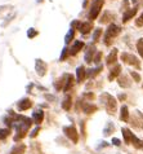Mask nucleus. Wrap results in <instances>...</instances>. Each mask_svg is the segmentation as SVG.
I'll use <instances>...</instances> for the list:
<instances>
[{"instance_id":"f257e3e1","label":"nucleus","mask_w":143,"mask_h":154,"mask_svg":"<svg viewBox=\"0 0 143 154\" xmlns=\"http://www.w3.org/2000/svg\"><path fill=\"white\" fill-rule=\"evenodd\" d=\"M101 101L104 102V108H106L108 114H113L116 112L117 102H116L115 97H112L111 95H108V93H102V96H101Z\"/></svg>"},{"instance_id":"f03ea898","label":"nucleus","mask_w":143,"mask_h":154,"mask_svg":"<svg viewBox=\"0 0 143 154\" xmlns=\"http://www.w3.org/2000/svg\"><path fill=\"white\" fill-rule=\"evenodd\" d=\"M119 34H120V27L116 26V25H113V23H111L110 26H108V29L106 30V35H104V44L110 45L111 40L113 39V38H116Z\"/></svg>"},{"instance_id":"7ed1b4c3","label":"nucleus","mask_w":143,"mask_h":154,"mask_svg":"<svg viewBox=\"0 0 143 154\" xmlns=\"http://www.w3.org/2000/svg\"><path fill=\"white\" fill-rule=\"evenodd\" d=\"M103 3L104 0H94L93 4L90 7V12H89V20H95L98 17L101 9L103 7Z\"/></svg>"},{"instance_id":"20e7f679","label":"nucleus","mask_w":143,"mask_h":154,"mask_svg":"<svg viewBox=\"0 0 143 154\" xmlns=\"http://www.w3.org/2000/svg\"><path fill=\"white\" fill-rule=\"evenodd\" d=\"M121 60L125 62V63H128V65H133V66H136L137 69H139L141 67V62H139V60H138L136 56H133V54H129V53H123L121 54Z\"/></svg>"},{"instance_id":"39448f33","label":"nucleus","mask_w":143,"mask_h":154,"mask_svg":"<svg viewBox=\"0 0 143 154\" xmlns=\"http://www.w3.org/2000/svg\"><path fill=\"white\" fill-rule=\"evenodd\" d=\"M63 132L66 134V136L69 137L71 141H72L74 144H76L79 141V135H77V131L76 128H75L74 126H69V127H65L63 128Z\"/></svg>"},{"instance_id":"423d86ee","label":"nucleus","mask_w":143,"mask_h":154,"mask_svg":"<svg viewBox=\"0 0 143 154\" xmlns=\"http://www.w3.org/2000/svg\"><path fill=\"white\" fill-rule=\"evenodd\" d=\"M35 70L37 72V75L44 76L45 72H47V63H45L43 60H36V62H35Z\"/></svg>"},{"instance_id":"0eeeda50","label":"nucleus","mask_w":143,"mask_h":154,"mask_svg":"<svg viewBox=\"0 0 143 154\" xmlns=\"http://www.w3.org/2000/svg\"><path fill=\"white\" fill-rule=\"evenodd\" d=\"M132 123L136 127L143 128V114L139 113V112H136V114H134V117L132 119Z\"/></svg>"},{"instance_id":"6e6552de","label":"nucleus","mask_w":143,"mask_h":154,"mask_svg":"<svg viewBox=\"0 0 143 154\" xmlns=\"http://www.w3.org/2000/svg\"><path fill=\"white\" fill-rule=\"evenodd\" d=\"M18 110L19 112H23V110H27V109H30L31 106H32V101L30 100V98H23V100H21L18 102Z\"/></svg>"},{"instance_id":"1a4fd4ad","label":"nucleus","mask_w":143,"mask_h":154,"mask_svg":"<svg viewBox=\"0 0 143 154\" xmlns=\"http://www.w3.org/2000/svg\"><path fill=\"white\" fill-rule=\"evenodd\" d=\"M77 29L80 30V32H81V34L86 35V34H89L90 30L93 29V25H92L90 22H80V25H79Z\"/></svg>"},{"instance_id":"9d476101","label":"nucleus","mask_w":143,"mask_h":154,"mask_svg":"<svg viewBox=\"0 0 143 154\" xmlns=\"http://www.w3.org/2000/svg\"><path fill=\"white\" fill-rule=\"evenodd\" d=\"M83 47H84V43H83V42H80V40H76V42L74 43V45L71 47V49L69 51V53L74 56V54H76L79 51H81V49H83Z\"/></svg>"},{"instance_id":"9b49d317","label":"nucleus","mask_w":143,"mask_h":154,"mask_svg":"<svg viewBox=\"0 0 143 154\" xmlns=\"http://www.w3.org/2000/svg\"><path fill=\"white\" fill-rule=\"evenodd\" d=\"M43 119H44V113L41 112V110H37V112L32 114V121H34V123H36L37 126L43 122Z\"/></svg>"},{"instance_id":"f8f14e48","label":"nucleus","mask_w":143,"mask_h":154,"mask_svg":"<svg viewBox=\"0 0 143 154\" xmlns=\"http://www.w3.org/2000/svg\"><path fill=\"white\" fill-rule=\"evenodd\" d=\"M72 85H74V78H72V75L66 74V82H65V85H63V91L65 92L70 91V89L72 88Z\"/></svg>"},{"instance_id":"ddd939ff","label":"nucleus","mask_w":143,"mask_h":154,"mask_svg":"<svg viewBox=\"0 0 143 154\" xmlns=\"http://www.w3.org/2000/svg\"><path fill=\"white\" fill-rule=\"evenodd\" d=\"M137 13V8H133V9H128L123 16V22H128L129 20H132Z\"/></svg>"},{"instance_id":"4468645a","label":"nucleus","mask_w":143,"mask_h":154,"mask_svg":"<svg viewBox=\"0 0 143 154\" xmlns=\"http://www.w3.org/2000/svg\"><path fill=\"white\" fill-rule=\"evenodd\" d=\"M116 58H117V49L113 48V49H112V52L107 56V60H106V61H107V65H108V66L113 65V63L116 62Z\"/></svg>"},{"instance_id":"2eb2a0df","label":"nucleus","mask_w":143,"mask_h":154,"mask_svg":"<svg viewBox=\"0 0 143 154\" xmlns=\"http://www.w3.org/2000/svg\"><path fill=\"white\" fill-rule=\"evenodd\" d=\"M85 76H86V71L85 69H84V66H79L77 67V70H76V78H77V82L79 83H81L84 79H85Z\"/></svg>"},{"instance_id":"dca6fc26","label":"nucleus","mask_w":143,"mask_h":154,"mask_svg":"<svg viewBox=\"0 0 143 154\" xmlns=\"http://www.w3.org/2000/svg\"><path fill=\"white\" fill-rule=\"evenodd\" d=\"M83 112L85 114H92V113L97 112V106L92 105V104H88V102H84L83 104Z\"/></svg>"},{"instance_id":"f3484780","label":"nucleus","mask_w":143,"mask_h":154,"mask_svg":"<svg viewBox=\"0 0 143 154\" xmlns=\"http://www.w3.org/2000/svg\"><path fill=\"white\" fill-rule=\"evenodd\" d=\"M120 71H121V66H120V65H115V66H113L112 69L110 70V75H108V79L113 80L117 75L120 74Z\"/></svg>"},{"instance_id":"a211bd4d","label":"nucleus","mask_w":143,"mask_h":154,"mask_svg":"<svg viewBox=\"0 0 143 154\" xmlns=\"http://www.w3.org/2000/svg\"><path fill=\"white\" fill-rule=\"evenodd\" d=\"M94 54H95V48L94 47H90V48L86 51V53H85V62L90 63L92 61H93V58H94Z\"/></svg>"},{"instance_id":"6ab92c4d","label":"nucleus","mask_w":143,"mask_h":154,"mask_svg":"<svg viewBox=\"0 0 143 154\" xmlns=\"http://www.w3.org/2000/svg\"><path fill=\"white\" fill-rule=\"evenodd\" d=\"M121 132H123L125 144H130V141H132V136H133V134L130 132V130H129V128H123V130H121Z\"/></svg>"},{"instance_id":"aec40b11","label":"nucleus","mask_w":143,"mask_h":154,"mask_svg":"<svg viewBox=\"0 0 143 154\" xmlns=\"http://www.w3.org/2000/svg\"><path fill=\"white\" fill-rule=\"evenodd\" d=\"M25 150H26V146L23 144H19V145H16V146L12 149L9 154H23Z\"/></svg>"},{"instance_id":"412c9836","label":"nucleus","mask_w":143,"mask_h":154,"mask_svg":"<svg viewBox=\"0 0 143 154\" xmlns=\"http://www.w3.org/2000/svg\"><path fill=\"white\" fill-rule=\"evenodd\" d=\"M120 119L123 122H128L129 121V112H128V108L127 106H123L121 108V110H120Z\"/></svg>"},{"instance_id":"4be33fe9","label":"nucleus","mask_w":143,"mask_h":154,"mask_svg":"<svg viewBox=\"0 0 143 154\" xmlns=\"http://www.w3.org/2000/svg\"><path fill=\"white\" fill-rule=\"evenodd\" d=\"M71 105H72V100H71V96L67 95L65 97L63 102H62V108H63L65 110H70L71 109Z\"/></svg>"},{"instance_id":"5701e85b","label":"nucleus","mask_w":143,"mask_h":154,"mask_svg":"<svg viewBox=\"0 0 143 154\" xmlns=\"http://www.w3.org/2000/svg\"><path fill=\"white\" fill-rule=\"evenodd\" d=\"M102 69H103V66H98V67H95V69L89 70V72H86V75L89 76V78H94L95 75L99 74V71H102Z\"/></svg>"},{"instance_id":"b1692460","label":"nucleus","mask_w":143,"mask_h":154,"mask_svg":"<svg viewBox=\"0 0 143 154\" xmlns=\"http://www.w3.org/2000/svg\"><path fill=\"white\" fill-rule=\"evenodd\" d=\"M130 143H133V145L137 149H143V141H141L139 139H137L134 135L132 136V141H130Z\"/></svg>"},{"instance_id":"393cba45","label":"nucleus","mask_w":143,"mask_h":154,"mask_svg":"<svg viewBox=\"0 0 143 154\" xmlns=\"http://www.w3.org/2000/svg\"><path fill=\"white\" fill-rule=\"evenodd\" d=\"M113 18V14L112 13H110V12H104V14L102 16V18H101L99 21H101V23H107L110 20H112Z\"/></svg>"},{"instance_id":"a878e982","label":"nucleus","mask_w":143,"mask_h":154,"mask_svg":"<svg viewBox=\"0 0 143 154\" xmlns=\"http://www.w3.org/2000/svg\"><path fill=\"white\" fill-rule=\"evenodd\" d=\"M119 84L121 85V87H124V88H128L130 87V83L128 82V79H127V76H120L119 78Z\"/></svg>"},{"instance_id":"bb28decb","label":"nucleus","mask_w":143,"mask_h":154,"mask_svg":"<svg viewBox=\"0 0 143 154\" xmlns=\"http://www.w3.org/2000/svg\"><path fill=\"white\" fill-rule=\"evenodd\" d=\"M74 35H75V29H71L69 32H67V35L65 38V42H66V44H69V43L74 39Z\"/></svg>"},{"instance_id":"cd10ccee","label":"nucleus","mask_w":143,"mask_h":154,"mask_svg":"<svg viewBox=\"0 0 143 154\" xmlns=\"http://www.w3.org/2000/svg\"><path fill=\"white\" fill-rule=\"evenodd\" d=\"M65 82H66V75H63L61 79H58V80H57V83L54 84V85H56V88L58 89V91H60L61 88L63 89V84H65Z\"/></svg>"},{"instance_id":"c85d7f7f","label":"nucleus","mask_w":143,"mask_h":154,"mask_svg":"<svg viewBox=\"0 0 143 154\" xmlns=\"http://www.w3.org/2000/svg\"><path fill=\"white\" fill-rule=\"evenodd\" d=\"M9 134H10V131L8 130V128H0V140L8 137V136H9Z\"/></svg>"},{"instance_id":"c756f323","label":"nucleus","mask_w":143,"mask_h":154,"mask_svg":"<svg viewBox=\"0 0 143 154\" xmlns=\"http://www.w3.org/2000/svg\"><path fill=\"white\" fill-rule=\"evenodd\" d=\"M137 49H138V53L141 54V57L143 58V39H139L137 43Z\"/></svg>"},{"instance_id":"7c9ffc66","label":"nucleus","mask_w":143,"mask_h":154,"mask_svg":"<svg viewBox=\"0 0 143 154\" xmlns=\"http://www.w3.org/2000/svg\"><path fill=\"white\" fill-rule=\"evenodd\" d=\"M101 35H102V30H101V29H95V31H94V34H93V40H94V42H98V39H99Z\"/></svg>"},{"instance_id":"2f4dec72","label":"nucleus","mask_w":143,"mask_h":154,"mask_svg":"<svg viewBox=\"0 0 143 154\" xmlns=\"http://www.w3.org/2000/svg\"><path fill=\"white\" fill-rule=\"evenodd\" d=\"M130 75H132V78L136 80V82H141V75L138 74V72H136V71H132L130 72Z\"/></svg>"},{"instance_id":"473e14b6","label":"nucleus","mask_w":143,"mask_h":154,"mask_svg":"<svg viewBox=\"0 0 143 154\" xmlns=\"http://www.w3.org/2000/svg\"><path fill=\"white\" fill-rule=\"evenodd\" d=\"M36 35H37V31H36L35 29H30V30H28V32H27V36L28 38H35Z\"/></svg>"},{"instance_id":"72a5a7b5","label":"nucleus","mask_w":143,"mask_h":154,"mask_svg":"<svg viewBox=\"0 0 143 154\" xmlns=\"http://www.w3.org/2000/svg\"><path fill=\"white\" fill-rule=\"evenodd\" d=\"M111 131H113V126L111 125V123H108L107 128H106V130H104V135H106V136H108V135L111 134Z\"/></svg>"},{"instance_id":"f704fd0d","label":"nucleus","mask_w":143,"mask_h":154,"mask_svg":"<svg viewBox=\"0 0 143 154\" xmlns=\"http://www.w3.org/2000/svg\"><path fill=\"white\" fill-rule=\"evenodd\" d=\"M101 58H102V52H98L94 56V58H93V62H95V63H99V61H101Z\"/></svg>"},{"instance_id":"c9c22d12","label":"nucleus","mask_w":143,"mask_h":154,"mask_svg":"<svg viewBox=\"0 0 143 154\" xmlns=\"http://www.w3.org/2000/svg\"><path fill=\"white\" fill-rule=\"evenodd\" d=\"M136 23H137V26H143V13L139 16V18H138L137 21H136Z\"/></svg>"},{"instance_id":"e433bc0d","label":"nucleus","mask_w":143,"mask_h":154,"mask_svg":"<svg viewBox=\"0 0 143 154\" xmlns=\"http://www.w3.org/2000/svg\"><path fill=\"white\" fill-rule=\"evenodd\" d=\"M67 54H69V49L63 48V51H62V56H61V61H63V60L67 57Z\"/></svg>"},{"instance_id":"4c0bfd02","label":"nucleus","mask_w":143,"mask_h":154,"mask_svg":"<svg viewBox=\"0 0 143 154\" xmlns=\"http://www.w3.org/2000/svg\"><path fill=\"white\" fill-rule=\"evenodd\" d=\"M39 131H40V128H39V127H36L35 130H34V131L31 132V135H30V136H31V137H35V136L37 135V132H39Z\"/></svg>"},{"instance_id":"58836bf2","label":"nucleus","mask_w":143,"mask_h":154,"mask_svg":"<svg viewBox=\"0 0 143 154\" xmlns=\"http://www.w3.org/2000/svg\"><path fill=\"white\" fill-rule=\"evenodd\" d=\"M112 144L119 146V145H120V140H119V139H112Z\"/></svg>"},{"instance_id":"ea45409f","label":"nucleus","mask_w":143,"mask_h":154,"mask_svg":"<svg viewBox=\"0 0 143 154\" xmlns=\"http://www.w3.org/2000/svg\"><path fill=\"white\" fill-rule=\"evenodd\" d=\"M119 98H120V100H124V98H125V95H120Z\"/></svg>"},{"instance_id":"a19ab883","label":"nucleus","mask_w":143,"mask_h":154,"mask_svg":"<svg viewBox=\"0 0 143 154\" xmlns=\"http://www.w3.org/2000/svg\"><path fill=\"white\" fill-rule=\"evenodd\" d=\"M132 2H133V3H136V2H138V0H132Z\"/></svg>"}]
</instances>
